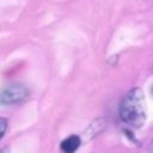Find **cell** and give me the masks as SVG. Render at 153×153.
Returning a JSON list of instances; mask_svg holds the SVG:
<instances>
[{
    "label": "cell",
    "mask_w": 153,
    "mask_h": 153,
    "mask_svg": "<svg viewBox=\"0 0 153 153\" xmlns=\"http://www.w3.org/2000/svg\"><path fill=\"white\" fill-rule=\"evenodd\" d=\"M81 140L80 136L78 135H71L68 137H66L61 145H60V149L62 153H74L79 147H80Z\"/></svg>",
    "instance_id": "obj_3"
},
{
    "label": "cell",
    "mask_w": 153,
    "mask_h": 153,
    "mask_svg": "<svg viewBox=\"0 0 153 153\" xmlns=\"http://www.w3.org/2000/svg\"><path fill=\"white\" fill-rule=\"evenodd\" d=\"M118 115L123 123L140 128L146 121V99L145 93L141 88L130 90L121 100L118 106Z\"/></svg>",
    "instance_id": "obj_1"
},
{
    "label": "cell",
    "mask_w": 153,
    "mask_h": 153,
    "mask_svg": "<svg viewBox=\"0 0 153 153\" xmlns=\"http://www.w3.org/2000/svg\"><path fill=\"white\" fill-rule=\"evenodd\" d=\"M7 127H8V121L7 118L5 117H0V140L4 137L6 130H7Z\"/></svg>",
    "instance_id": "obj_4"
},
{
    "label": "cell",
    "mask_w": 153,
    "mask_h": 153,
    "mask_svg": "<svg viewBox=\"0 0 153 153\" xmlns=\"http://www.w3.org/2000/svg\"><path fill=\"white\" fill-rule=\"evenodd\" d=\"M30 94V90L23 84H10L0 90V104L14 105L24 102Z\"/></svg>",
    "instance_id": "obj_2"
}]
</instances>
